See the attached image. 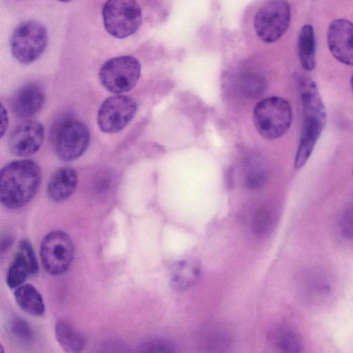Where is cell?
I'll list each match as a JSON object with an SVG mask.
<instances>
[{"mask_svg":"<svg viewBox=\"0 0 353 353\" xmlns=\"http://www.w3.org/2000/svg\"><path fill=\"white\" fill-rule=\"evenodd\" d=\"M303 121L294 168L300 169L310 158L326 123V111L314 81L308 77L299 78Z\"/></svg>","mask_w":353,"mask_h":353,"instance_id":"obj_1","label":"cell"},{"mask_svg":"<svg viewBox=\"0 0 353 353\" xmlns=\"http://www.w3.org/2000/svg\"><path fill=\"white\" fill-rule=\"evenodd\" d=\"M41 181V169L34 161L23 159L9 163L0 173L2 205L9 209L25 205L37 192Z\"/></svg>","mask_w":353,"mask_h":353,"instance_id":"obj_2","label":"cell"},{"mask_svg":"<svg viewBox=\"0 0 353 353\" xmlns=\"http://www.w3.org/2000/svg\"><path fill=\"white\" fill-rule=\"evenodd\" d=\"M292 111L285 99L272 96L261 100L256 105L253 121L260 134L268 139L282 137L289 129Z\"/></svg>","mask_w":353,"mask_h":353,"instance_id":"obj_3","label":"cell"},{"mask_svg":"<svg viewBox=\"0 0 353 353\" xmlns=\"http://www.w3.org/2000/svg\"><path fill=\"white\" fill-rule=\"evenodd\" d=\"M48 43L46 28L39 22L25 21L13 30L10 40L14 58L22 64L36 61L44 52Z\"/></svg>","mask_w":353,"mask_h":353,"instance_id":"obj_4","label":"cell"},{"mask_svg":"<svg viewBox=\"0 0 353 353\" xmlns=\"http://www.w3.org/2000/svg\"><path fill=\"white\" fill-rule=\"evenodd\" d=\"M105 29L112 37L123 39L134 34L142 21L137 0H108L102 9Z\"/></svg>","mask_w":353,"mask_h":353,"instance_id":"obj_5","label":"cell"},{"mask_svg":"<svg viewBox=\"0 0 353 353\" xmlns=\"http://www.w3.org/2000/svg\"><path fill=\"white\" fill-rule=\"evenodd\" d=\"M291 10L285 0H270L261 6L254 17L258 37L265 43L277 41L289 28Z\"/></svg>","mask_w":353,"mask_h":353,"instance_id":"obj_6","label":"cell"},{"mask_svg":"<svg viewBox=\"0 0 353 353\" xmlns=\"http://www.w3.org/2000/svg\"><path fill=\"white\" fill-rule=\"evenodd\" d=\"M141 74V64L130 55L112 58L101 66L99 77L102 85L108 91L121 93L133 88Z\"/></svg>","mask_w":353,"mask_h":353,"instance_id":"obj_7","label":"cell"},{"mask_svg":"<svg viewBox=\"0 0 353 353\" xmlns=\"http://www.w3.org/2000/svg\"><path fill=\"white\" fill-rule=\"evenodd\" d=\"M41 259L43 268L52 275L65 272L72 261L74 247L70 236L61 230L49 232L41 243Z\"/></svg>","mask_w":353,"mask_h":353,"instance_id":"obj_8","label":"cell"},{"mask_svg":"<svg viewBox=\"0 0 353 353\" xmlns=\"http://www.w3.org/2000/svg\"><path fill=\"white\" fill-rule=\"evenodd\" d=\"M137 110L136 101L125 95L107 98L101 105L97 123L105 133H115L121 130L134 117Z\"/></svg>","mask_w":353,"mask_h":353,"instance_id":"obj_9","label":"cell"},{"mask_svg":"<svg viewBox=\"0 0 353 353\" xmlns=\"http://www.w3.org/2000/svg\"><path fill=\"white\" fill-rule=\"evenodd\" d=\"M90 141V132L81 121L70 119L59 127L55 139V150L63 161L79 158L86 150Z\"/></svg>","mask_w":353,"mask_h":353,"instance_id":"obj_10","label":"cell"},{"mask_svg":"<svg viewBox=\"0 0 353 353\" xmlns=\"http://www.w3.org/2000/svg\"><path fill=\"white\" fill-rule=\"evenodd\" d=\"M329 50L341 63L353 65V23L345 19L334 20L327 34Z\"/></svg>","mask_w":353,"mask_h":353,"instance_id":"obj_11","label":"cell"},{"mask_svg":"<svg viewBox=\"0 0 353 353\" xmlns=\"http://www.w3.org/2000/svg\"><path fill=\"white\" fill-rule=\"evenodd\" d=\"M44 137L42 125L28 121L19 124L10 134L8 145L10 151L19 157H29L40 148Z\"/></svg>","mask_w":353,"mask_h":353,"instance_id":"obj_12","label":"cell"},{"mask_svg":"<svg viewBox=\"0 0 353 353\" xmlns=\"http://www.w3.org/2000/svg\"><path fill=\"white\" fill-rule=\"evenodd\" d=\"M38 263L31 243L28 240L20 242L17 252L6 276L10 288H18L30 276L37 273Z\"/></svg>","mask_w":353,"mask_h":353,"instance_id":"obj_13","label":"cell"},{"mask_svg":"<svg viewBox=\"0 0 353 353\" xmlns=\"http://www.w3.org/2000/svg\"><path fill=\"white\" fill-rule=\"evenodd\" d=\"M44 102V92L42 88L35 83L23 86L17 93L13 100V110L20 117H30L37 113Z\"/></svg>","mask_w":353,"mask_h":353,"instance_id":"obj_14","label":"cell"},{"mask_svg":"<svg viewBox=\"0 0 353 353\" xmlns=\"http://www.w3.org/2000/svg\"><path fill=\"white\" fill-rule=\"evenodd\" d=\"M77 184L76 170L68 166L61 167L52 174L49 180L48 195L53 201H64L72 194Z\"/></svg>","mask_w":353,"mask_h":353,"instance_id":"obj_15","label":"cell"},{"mask_svg":"<svg viewBox=\"0 0 353 353\" xmlns=\"http://www.w3.org/2000/svg\"><path fill=\"white\" fill-rule=\"evenodd\" d=\"M14 297L19 306L26 312L41 316L45 311V305L39 292L31 284H25L17 288Z\"/></svg>","mask_w":353,"mask_h":353,"instance_id":"obj_16","label":"cell"},{"mask_svg":"<svg viewBox=\"0 0 353 353\" xmlns=\"http://www.w3.org/2000/svg\"><path fill=\"white\" fill-rule=\"evenodd\" d=\"M298 54L302 67L311 71L315 67V37L312 26L307 24L301 29L297 40Z\"/></svg>","mask_w":353,"mask_h":353,"instance_id":"obj_17","label":"cell"},{"mask_svg":"<svg viewBox=\"0 0 353 353\" xmlns=\"http://www.w3.org/2000/svg\"><path fill=\"white\" fill-rule=\"evenodd\" d=\"M200 276L196 263L185 260L178 262L171 271V283L178 290H185L193 285Z\"/></svg>","mask_w":353,"mask_h":353,"instance_id":"obj_18","label":"cell"},{"mask_svg":"<svg viewBox=\"0 0 353 353\" xmlns=\"http://www.w3.org/2000/svg\"><path fill=\"white\" fill-rule=\"evenodd\" d=\"M56 339L64 352L78 353L83 350L85 341L70 325L63 321L57 323L54 327Z\"/></svg>","mask_w":353,"mask_h":353,"instance_id":"obj_19","label":"cell"},{"mask_svg":"<svg viewBox=\"0 0 353 353\" xmlns=\"http://www.w3.org/2000/svg\"><path fill=\"white\" fill-rule=\"evenodd\" d=\"M268 338L272 345L283 352H299L302 347L297 334L285 328L274 330L270 333Z\"/></svg>","mask_w":353,"mask_h":353,"instance_id":"obj_20","label":"cell"},{"mask_svg":"<svg viewBox=\"0 0 353 353\" xmlns=\"http://www.w3.org/2000/svg\"><path fill=\"white\" fill-rule=\"evenodd\" d=\"M201 346L207 350L219 351L227 347L230 336L225 328L212 325L205 328L200 335Z\"/></svg>","mask_w":353,"mask_h":353,"instance_id":"obj_21","label":"cell"},{"mask_svg":"<svg viewBox=\"0 0 353 353\" xmlns=\"http://www.w3.org/2000/svg\"><path fill=\"white\" fill-rule=\"evenodd\" d=\"M239 88L245 97L256 98L265 91L267 82L265 79L258 73H246L239 78Z\"/></svg>","mask_w":353,"mask_h":353,"instance_id":"obj_22","label":"cell"},{"mask_svg":"<svg viewBox=\"0 0 353 353\" xmlns=\"http://www.w3.org/2000/svg\"><path fill=\"white\" fill-rule=\"evenodd\" d=\"M246 183L250 188H258L265 181V168L259 159L252 158L247 163Z\"/></svg>","mask_w":353,"mask_h":353,"instance_id":"obj_23","label":"cell"},{"mask_svg":"<svg viewBox=\"0 0 353 353\" xmlns=\"http://www.w3.org/2000/svg\"><path fill=\"white\" fill-rule=\"evenodd\" d=\"M272 218L269 211L261 209L254 215L252 222L253 232L258 236L266 234L271 229Z\"/></svg>","mask_w":353,"mask_h":353,"instance_id":"obj_24","label":"cell"},{"mask_svg":"<svg viewBox=\"0 0 353 353\" xmlns=\"http://www.w3.org/2000/svg\"><path fill=\"white\" fill-rule=\"evenodd\" d=\"M10 328L14 336L21 343H29L32 341L33 332L29 325L23 319H13Z\"/></svg>","mask_w":353,"mask_h":353,"instance_id":"obj_25","label":"cell"},{"mask_svg":"<svg viewBox=\"0 0 353 353\" xmlns=\"http://www.w3.org/2000/svg\"><path fill=\"white\" fill-rule=\"evenodd\" d=\"M339 229L343 237L353 239V206L343 213L339 221Z\"/></svg>","mask_w":353,"mask_h":353,"instance_id":"obj_26","label":"cell"},{"mask_svg":"<svg viewBox=\"0 0 353 353\" xmlns=\"http://www.w3.org/2000/svg\"><path fill=\"white\" fill-rule=\"evenodd\" d=\"M144 352L170 353L174 352V347L170 343L165 341H156L145 344L143 347Z\"/></svg>","mask_w":353,"mask_h":353,"instance_id":"obj_27","label":"cell"},{"mask_svg":"<svg viewBox=\"0 0 353 353\" xmlns=\"http://www.w3.org/2000/svg\"><path fill=\"white\" fill-rule=\"evenodd\" d=\"M1 135L2 137L7 129L8 123V119L6 110H5L3 105H1Z\"/></svg>","mask_w":353,"mask_h":353,"instance_id":"obj_28","label":"cell"},{"mask_svg":"<svg viewBox=\"0 0 353 353\" xmlns=\"http://www.w3.org/2000/svg\"><path fill=\"white\" fill-rule=\"evenodd\" d=\"M350 82H351V87H352V92H353V74H352V77H351V81H350Z\"/></svg>","mask_w":353,"mask_h":353,"instance_id":"obj_29","label":"cell"},{"mask_svg":"<svg viewBox=\"0 0 353 353\" xmlns=\"http://www.w3.org/2000/svg\"><path fill=\"white\" fill-rule=\"evenodd\" d=\"M58 1H59L61 2H68V1H70L71 0H58Z\"/></svg>","mask_w":353,"mask_h":353,"instance_id":"obj_30","label":"cell"},{"mask_svg":"<svg viewBox=\"0 0 353 353\" xmlns=\"http://www.w3.org/2000/svg\"><path fill=\"white\" fill-rule=\"evenodd\" d=\"M352 174H353V170H352Z\"/></svg>","mask_w":353,"mask_h":353,"instance_id":"obj_31","label":"cell"}]
</instances>
